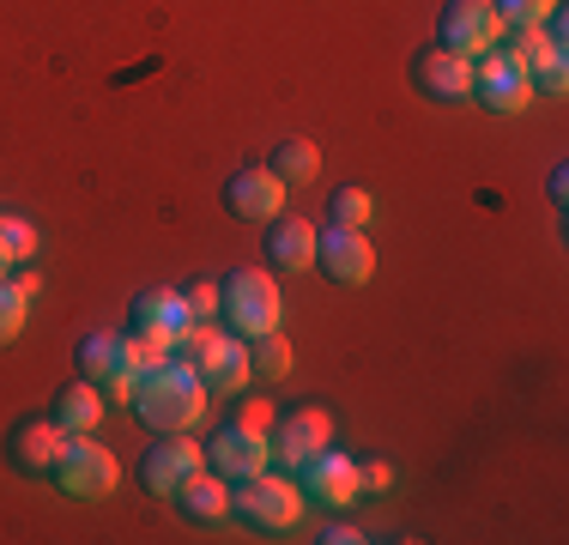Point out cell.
<instances>
[{
	"label": "cell",
	"instance_id": "obj_1",
	"mask_svg": "<svg viewBox=\"0 0 569 545\" xmlns=\"http://www.w3.org/2000/svg\"><path fill=\"white\" fill-rule=\"evenodd\" d=\"M207 400H212V388L200 382V370L188 358H158V364H146L140 370V388H133V413H140V425L146 430H158V436H182V430H194L200 418H207Z\"/></svg>",
	"mask_w": 569,
	"mask_h": 545
},
{
	"label": "cell",
	"instance_id": "obj_2",
	"mask_svg": "<svg viewBox=\"0 0 569 545\" xmlns=\"http://www.w3.org/2000/svg\"><path fill=\"white\" fill-rule=\"evenodd\" d=\"M176 358L194 364L212 394H242V382L254 376L249 370V339H230V334H219V327H207V321L188 327V339L176 346Z\"/></svg>",
	"mask_w": 569,
	"mask_h": 545
},
{
	"label": "cell",
	"instance_id": "obj_3",
	"mask_svg": "<svg viewBox=\"0 0 569 545\" xmlns=\"http://www.w3.org/2000/svg\"><path fill=\"white\" fill-rule=\"evenodd\" d=\"M140 339L133 334H86L79 339V376L91 382V388H103L110 400H133V388H140Z\"/></svg>",
	"mask_w": 569,
	"mask_h": 545
},
{
	"label": "cell",
	"instance_id": "obj_4",
	"mask_svg": "<svg viewBox=\"0 0 569 545\" xmlns=\"http://www.w3.org/2000/svg\"><path fill=\"white\" fill-rule=\"evenodd\" d=\"M224 316L230 327H237L242 339H261V334H279V321H284V297H279V279L273 272H261V267H237L224 279Z\"/></svg>",
	"mask_w": 569,
	"mask_h": 545
},
{
	"label": "cell",
	"instance_id": "obj_5",
	"mask_svg": "<svg viewBox=\"0 0 569 545\" xmlns=\"http://www.w3.org/2000/svg\"><path fill=\"white\" fill-rule=\"evenodd\" d=\"M49 479H56L61 497L98 503V497H110V490L121 485V460H116V448L98 443V436H73V443H67V455H61V467L49 473Z\"/></svg>",
	"mask_w": 569,
	"mask_h": 545
},
{
	"label": "cell",
	"instance_id": "obj_6",
	"mask_svg": "<svg viewBox=\"0 0 569 545\" xmlns=\"http://www.w3.org/2000/svg\"><path fill=\"white\" fill-rule=\"evenodd\" d=\"M230 509L249 527H261V534H291L297 515H303V485H291V473H254L230 497Z\"/></svg>",
	"mask_w": 569,
	"mask_h": 545
},
{
	"label": "cell",
	"instance_id": "obj_7",
	"mask_svg": "<svg viewBox=\"0 0 569 545\" xmlns=\"http://www.w3.org/2000/svg\"><path fill=\"white\" fill-rule=\"evenodd\" d=\"M188 327H194V316H188L182 291H140L133 297V339H140L146 364L170 358V351L188 339Z\"/></svg>",
	"mask_w": 569,
	"mask_h": 545
},
{
	"label": "cell",
	"instance_id": "obj_8",
	"mask_svg": "<svg viewBox=\"0 0 569 545\" xmlns=\"http://www.w3.org/2000/svg\"><path fill=\"white\" fill-rule=\"evenodd\" d=\"M437 43L455 49L460 61H479L485 49L503 43V19H497L491 0H449L437 19Z\"/></svg>",
	"mask_w": 569,
	"mask_h": 545
},
{
	"label": "cell",
	"instance_id": "obj_9",
	"mask_svg": "<svg viewBox=\"0 0 569 545\" xmlns=\"http://www.w3.org/2000/svg\"><path fill=\"white\" fill-rule=\"evenodd\" d=\"M472 103L497 109V116H515V109L533 103V86H527V67L515 61V54L497 43L485 49L479 61H472Z\"/></svg>",
	"mask_w": 569,
	"mask_h": 545
},
{
	"label": "cell",
	"instance_id": "obj_10",
	"mask_svg": "<svg viewBox=\"0 0 569 545\" xmlns=\"http://www.w3.org/2000/svg\"><path fill=\"white\" fill-rule=\"evenodd\" d=\"M67 443H73V430L56 425V418H24V425L7 436V460L19 473H31V479H49V473L61 467Z\"/></svg>",
	"mask_w": 569,
	"mask_h": 545
},
{
	"label": "cell",
	"instance_id": "obj_11",
	"mask_svg": "<svg viewBox=\"0 0 569 545\" xmlns=\"http://www.w3.org/2000/svg\"><path fill=\"white\" fill-rule=\"evenodd\" d=\"M267 460H273V436H267V430H249V425H224L219 436H212V448H207V467L224 473L230 485L267 473Z\"/></svg>",
	"mask_w": 569,
	"mask_h": 545
},
{
	"label": "cell",
	"instance_id": "obj_12",
	"mask_svg": "<svg viewBox=\"0 0 569 545\" xmlns=\"http://www.w3.org/2000/svg\"><path fill=\"white\" fill-rule=\"evenodd\" d=\"M297 485H303V497H316V503H328V509H346L351 497H358V460L340 455V448H321V455H309L303 467H297Z\"/></svg>",
	"mask_w": 569,
	"mask_h": 545
},
{
	"label": "cell",
	"instance_id": "obj_13",
	"mask_svg": "<svg viewBox=\"0 0 569 545\" xmlns=\"http://www.w3.org/2000/svg\"><path fill=\"white\" fill-rule=\"evenodd\" d=\"M316 267L328 272L333 285H370L376 249H370V237H363V230L328 225V237H316Z\"/></svg>",
	"mask_w": 569,
	"mask_h": 545
},
{
	"label": "cell",
	"instance_id": "obj_14",
	"mask_svg": "<svg viewBox=\"0 0 569 545\" xmlns=\"http://www.w3.org/2000/svg\"><path fill=\"white\" fill-rule=\"evenodd\" d=\"M207 467V448L194 443V436H158L152 448H146V490H158V497H176V485L194 479V473Z\"/></svg>",
	"mask_w": 569,
	"mask_h": 545
},
{
	"label": "cell",
	"instance_id": "obj_15",
	"mask_svg": "<svg viewBox=\"0 0 569 545\" xmlns=\"http://www.w3.org/2000/svg\"><path fill=\"white\" fill-rule=\"evenodd\" d=\"M412 79H418V91L437 98V103H467L472 98V61H460V54L442 49V43L412 54Z\"/></svg>",
	"mask_w": 569,
	"mask_h": 545
},
{
	"label": "cell",
	"instance_id": "obj_16",
	"mask_svg": "<svg viewBox=\"0 0 569 545\" xmlns=\"http://www.w3.org/2000/svg\"><path fill=\"white\" fill-rule=\"evenodd\" d=\"M224 207H230V218H261V225H273L284 212V182L267 164H249V170H237L224 182Z\"/></svg>",
	"mask_w": 569,
	"mask_h": 545
},
{
	"label": "cell",
	"instance_id": "obj_17",
	"mask_svg": "<svg viewBox=\"0 0 569 545\" xmlns=\"http://www.w3.org/2000/svg\"><path fill=\"white\" fill-rule=\"evenodd\" d=\"M333 443V418L328 406H303V413H291L273 436V460H284V473H297L309 455H321V448Z\"/></svg>",
	"mask_w": 569,
	"mask_h": 545
},
{
	"label": "cell",
	"instance_id": "obj_18",
	"mask_svg": "<svg viewBox=\"0 0 569 545\" xmlns=\"http://www.w3.org/2000/svg\"><path fill=\"white\" fill-rule=\"evenodd\" d=\"M316 237H321V230L316 225H309V218H273V230H267V267H273V272H309V267H316Z\"/></svg>",
	"mask_w": 569,
	"mask_h": 545
},
{
	"label": "cell",
	"instance_id": "obj_19",
	"mask_svg": "<svg viewBox=\"0 0 569 545\" xmlns=\"http://www.w3.org/2000/svg\"><path fill=\"white\" fill-rule=\"evenodd\" d=\"M176 503H182L188 522H224V515H230V479H224V473H212V467H200L194 479L176 485Z\"/></svg>",
	"mask_w": 569,
	"mask_h": 545
},
{
	"label": "cell",
	"instance_id": "obj_20",
	"mask_svg": "<svg viewBox=\"0 0 569 545\" xmlns=\"http://www.w3.org/2000/svg\"><path fill=\"white\" fill-rule=\"evenodd\" d=\"M49 418L67 425L73 436H91V430L103 425V388H91V382L79 376L73 388H61V400H56V413H49Z\"/></svg>",
	"mask_w": 569,
	"mask_h": 545
},
{
	"label": "cell",
	"instance_id": "obj_21",
	"mask_svg": "<svg viewBox=\"0 0 569 545\" xmlns=\"http://www.w3.org/2000/svg\"><path fill=\"white\" fill-rule=\"evenodd\" d=\"M267 170H273L284 188H291V182H316V176H321V152H316V140H303V133L279 140V146H273V164H267Z\"/></svg>",
	"mask_w": 569,
	"mask_h": 545
},
{
	"label": "cell",
	"instance_id": "obj_22",
	"mask_svg": "<svg viewBox=\"0 0 569 545\" xmlns=\"http://www.w3.org/2000/svg\"><path fill=\"white\" fill-rule=\"evenodd\" d=\"M31 291H37V272H19V279H0V346L24 334V316H31Z\"/></svg>",
	"mask_w": 569,
	"mask_h": 545
},
{
	"label": "cell",
	"instance_id": "obj_23",
	"mask_svg": "<svg viewBox=\"0 0 569 545\" xmlns=\"http://www.w3.org/2000/svg\"><path fill=\"white\" fill-rule=\"evenodd\" d=\"M249 370H254V376H267V382L291 376V339H279V334L249 339Z\"/></svg>",
	"mask_w": 569,
	"mask_h": 545
},
{
	"label": "cell",
	"instance_id": "obj_24",
	"mask_svg": "<svg viewBox=\"0 0 569 545\" xmlns=\"http://www.w3.org/2000/svg\"><path fill=\"white\" fill-rule=\"evenodd\" d=\"M370 218H376L370 188H340V195H333V225H340V230H363Z\"/></svg>",
	"mask_w": 569,
	"mask_h": 545
},
{
	"label": "cell",
	"instance_id": "obj_25",
	"mask_svg": "<svg viewBox=\"0 0 569 545\" xmlns=\"http://www.w3.org/2000/svg\"><path fill=\"white\" fill-rule=\"evenodd\" d=\"M0 249L12 261H37V225L31 218H0Z\"/></svg>",
	"mask_w": 569,
	"mask_h": 545
},
{
	"label": "cell",
	"instance_id": "obj_26",
	"mask_svg": "<svg viewBox=\"0 0 569 545\" xmlns=\"http://www.w3.org/2000/svg\"><path fill=\"white\" fill-rule=\"evenodd\" d=\"M497 7V19H503V31L509 24H546L551 12H558V0H491Z\"/></svg>",
	"mask_w": 569,
	"mask_h": 545
},
{
	"label": "cell",
	"instance_id": "obj_27",
	"mask_svg": "<svg viewBox=\"0 0 569 545\" xmlns=\"http://www.w3.org/2000/svg\"><path fill=\"white\" fill-rule=\"evenodd\" d=\"M182 297H188V316H194V321H212V316H219V304H224V285H212V279H194Z\"/></svg>",
	"mask_w": 569,
	"mask_h": 545
},
{
	"label": "cell",
	"instance_id": "obj_28",
	"mask_svg": "<svg viewBox=\"0 0 569 545\" xmlns=\"http://www.w3.org/2000/svg\"><path fill=\"white\" fill-rule=\"evenodd\" d=\"M358 485L363 490H388L395 485V467H388V460H370V467H358Z\"/></svg>",
	"mask_w": 569,
	"mask_h": 545
},
{
	"label": "cell",
	"instance_id": "obj_29",
	"mask_svg": "<svg viewBox=\"0 0 569 545\" xmlns=\"http://www.w3.org/2000/svg\"><path fill=\"white\" fill-rule=\"evenodd\" d=\"M237 425H249V430H267V425H273V413H267V400H242Z\"/></svg>",
	"mask_w": 569,
	"mask_h": 545
},
{
	"label": "cell",
	"instance_id": "obj_30",
	"mask_svg": "<svg viewBox=\"0 0 569 545\" xmlns=\"http://www.w3.org/2000/svg\"><path fill=\"white\" fill-rule=\"evenodd\" d=\"M358 539H363L358 527H340V522H333L328 534H321V545H358Z\"/></svg>",
	"mask_w": 569,
	"mask_h": 545
},
{
	"label": "cell",
	"instance_id": "obj_31",
	"mask_svg": "<svg viewBox=\"0 0 569 545\" xmlns=\"http://www.w3.org/2000/svg\"><path fill=\"white\" fill-rule=\"evenodd\" d=\"M546 188H551V207H563V188H569V170H551V182H546Z\"/></svg>",
	"mask_w": 569,
	"mask_h": 545
}]
</instances>
